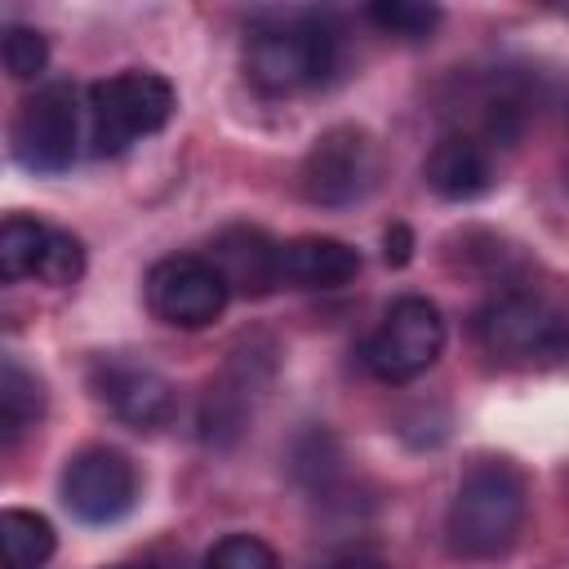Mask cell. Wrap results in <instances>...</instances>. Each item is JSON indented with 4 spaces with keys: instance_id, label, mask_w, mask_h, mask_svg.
<instances>
[{
    "instance_id": "obj_1",
    "label": "cell",
    "mask_w": 569,
    "mask_h": 569,
    "mask_svg": "<svg viewBox=\"0 0 569 569\" xmlns=\"http://www.w3.org/2000/svg\"><path fill=\"white\" fill-rule=\"evenodd\" d=\"M525 476L502 462V458H485L476 462L462 480L458 493L449 502L445 516V533L449 547L467 560H493L502 556L525 525Z\"/></svg>"
},
{
    "instance_id": "obj_2",
    "label": "cell",
    "mask_w": 569,
    "mask_h": 569,
    "mask_svg": "<svg viewBox=\"0 0 569 569\" xmlns=\"http://www.w3.org/2000/svg\"><path fill=\"white\" fill-rule=\"evenodd\" d=\"M338 67V31L320 13L276 18L249 31L244 71L262 93H298L325 84Z\"/></svg>"
},
{
    "instance_id": "obj_3",
    "label": "cell",
    "mask_w": 569,
    "mask_h": 569,
    "mask_svg": "<svg viewBox=\"0 0 569 569\" xmlns=\"http://www.w3.org/2000/svg\"><path fill=\"white\" fill-rule=\"evenodd\" d=\"M173 84L160 71H120L89 89V147L93 156H120L138 138H151L173 116Z\"/></svg>"
},
{
    "instance_id": "obj_4",
    "label": "cell",
    "mask_w": 569,
    "mask_h": 569,
    "mask_svg": "<svg viewBox=\"0 0 569 569\" xmlns=\"http://www.w3.org/2000/svg\"><path fill=\"white\" fill-rule=\"evenodd\" d=\"M445 351V316L431 298L405 293L387 307L378 329L365 338L360 360L382 382H413L422 378Z\"/></svg>"
},
{
    "instance_id": "obj_5",
    "label": "cell",
    "mask_w": 569,
    "mask_h": 569,
    "mask_svg": "<svg viewBox=\"0 0 569 569\" xmlns=\"http://www.w3.org/2000/svg\"><path fill=\"white\" fill-rule=\"evenodd\" d=\"M13 160L31 173H67L80 156V93L71 80L40 84L31 98H22L13 129Z\"/></svg>"
},
{
    "instance_id": "obj_6",
    "label": "cell",
    "mask_w": 569,
    "mask_h": 569,
    "mask_svg": "<svg viewBox=\"0 0 569 569\" xmlns=\"http://www.w3.org/2000/svg\"><path fill=\"white\" fill-rule=\"evenodd\" d=\"M476 338L507 360H560L569 356V320L538 293L507 289L476 311Z\"/></svg>"
},
{
    "instance_id": "obj_7",
    "label": "cell",
    "mask_w": 569,
    "mask_h": 569,
    "mask_svg": "<svg viewBox=\"0 0 569 569\" xmlns=\"http://www.w3.org/2000/svg\"><path fill=\"white\" fill-rule=\"evenodd\" d=\"M373 182H378V147L356 124L325 129L298 169L302 200L316 209H347V204L365 200L373 191Z\"/></svg>"
},
{
    "instance_id": "obj_8",
    "label": "cell",
    "mask_w": 569,
    "mask_h": 569,
    "mask_svg": "<svg viewBox=\"0 0 569 569\" xmlns=\"http://www.w3.org/2000/svg\"><path fill=\"white\" fill-rule=\"evenodd\" d=\"M147 302L173 329H204V325H213L227 311L231 284L222 280V271L209 258H200V253H173V258H160L151 267V276H147Z\"/></svg>"
},
{
    "instance_id": "obj_9",
    "label": "cell",
    "mask_w": 569,
    "mask_h": 569,
    "mask_svg": "<svg viewBox=\"0 0 569 569\" xmlns=\"http://www.w3.org/2000/svg\"><path fill=\"white\" fill-rule=\"evenodd\" d=\"M62 502L80 525H116L138 502V471L129 453L111 445H89L67 458L62 471Z\"/></svg>"
},
{
    "instance_id": "obj_10",
    "label": "cell",
    "mask_w": 569,
    "mask_h": 569,
    "mask_svg": "<svg viewBox=\"0 0 569 569\" xmlns=\"http://www.w3.org/2000/svg\"><path fill=\"white\" fill-rule=\"evenodd\" d=\"M89 387L93 396L129 427H164L178 413V391L164 373L151 365L124 360V356H98L89 365Z\"/></svg>"
},
{
    "instance_id": "obj_11",
    "label": "cell",
    "mask_w": 569,
    "mask_h": 569,
    "mask_svg": "<svg viewBox=\"0 0 569 569\" xmlns=\"http://www.w3.org/2000/svg\"><path fill=\"white\" fill-rule=\"evenodd\" d=\"M422 178L436 196L445 200H476L493 187V156L489 142H480L476 133H445L422 164Z\"/></svg>"
},
{
    "instance_id": "obj_12",
    "label": "cell",
    "mask_w": 569,
    "mask_h": 569,
    "mask_svg": "<svg viewBox=\"0 0 569 569\" xmlns=\"http://www.w3.org/2000/svg\"><path fill=\"white\" fill-rule=\"evenodd\" d=\"M209 262L222 271L231 293L262 298L280 284V244L258 227H231L213 240Z\"/></svg>"
},
{
    "instance_id": "obj_13",
    "label": "cell",
    "mask_w": 569,
    "mask_h": 569,
    "mask_svg": "<svg viewBox=\"0 0 569 569\" xmlns=\"http://www.w3.org/2000/svg\"><path fill=\"white\" fill-rule=\"evenodd\" d=\"M360 276V253L333 236H298L280 244V284L293 289H342Z\"/></svg>"
},
{
    "instance_id": "obj_14",
    "label": "cell",
    "mask_w": 569,
    "mask_h": 569,
    "mask_svg": "<svg viewBox=\"0 0 569 569\" xmlns=\"http://www.w3.org/2000/svg\"><path fill=\"white\" fill-rule=\"evenodd\" d=\"M40 413H44L40 378L18 356H4V365H0V445H13L27 427L40 422Z\"/></svg>"
},
{
    "instance_id": "obj_15",
    "label": "cell",
    "mask_w": 569,
    "mask_h": 569,
    "mask_svg": "<svg viewBox=\"0 0 569 569\" xmlns=\"http://www.w3.org/2000/svg\"><path fill=\"white\" fill-rule=\"evenodd\" d=\"M58 547L53 525L40 511L4 507L0 511V565L4 569H40Z\"/></svg>"
},
{
    "instance_id": "obj_16",
    "label": "cell",
    "mask_w": 569,
    "mask_h": 569,
    "mask_svg": "<svg viewBox=\"0 0 569 569\" xmlns=\"http://www.w3.org/2000/svg\"><path fill=\"white\" fill-rule=\"evenodd\" d=\"M49 231H53V227H44V222H36V218H27V213H9V218L0 222V276H4L9 284L40 271Z\"/></svg>"
},
{
    "instance_id": "obj_17",
    "label": "cell",
    "mask_w": 569,
    "mask_h": 569,
    "mask_svg": "<svg viewBox=\"0 0 569 569\" xmlns=\"http://www.w3.org/2000/svg\"><path fill=\"white\" fill-rule=\"evenodd\" d=\"M369 22L387 36H400V40H427L440 22V9L413 4V0H378V4H369Z\"/></svg>"
},
{
    "instance_id": "obj_18",
    "label": "cell",
    "mask_w": 569,
    "mask_h": 569,
    "mask_svg": "<svg viewBox=\"0 0 569 569\" xmlns=\"http://www.w3.org/2000/svg\"><path fill=\"white\" fill-rule=\"evenodd\" d=\"M200 569H280V556L253 533H227L204 551Z\"/></svg>"
},
{
    "instance_id": "obj_19",
    "label": "cell",
    "mask_w": 569,
    "mask_h": 569,
    "mask_svg": "<svg viewBox=\"0 0 569 569\" xmlns=\"http://www.w3.org/2000/svg\"><path fill=\"white\" fill-rule=\"evenodd\" d=\"M0 53H4V71H9L13 80H36V76L49 67V40H44L36 27H22V22H13V27L4 31Z\"/></svg>"
},
{
    "instance_id": "obj_20",
    "label": "cell",
    "mask_w": 569,
    "mask_h": 569,
    "mask_svg": "<svg viewBox=\"0 0 569 569\" xmlns=\"http://www.w3.org/2000/svg\"><path fill=\"white\" fill-rule=\"evenodd\" d=\"M44 284L53 289H67L84 276V244L71 236V231H49V244H44V258H40V271H36Z\"/></svg>"
},
{
    "instance_id": "obj_21",
    "label": "cell",
    "mask_w": 569,
    "mask_h": 569,
    "mask_svg": "<svg viewBox=\"0 0 569 569\" xmlns=\"http://www.w3.org/2000/svg\"><path fill=\"white\" fill-rule=\"evenodd\" d=\"M409 253H413V236H409V227H387V236H382V258L391 262V267H405L409 262Z\"/></svg>"
},
{
    "instance_id": "obj_22",
    "label": "cell",
    "mask_w": 569,
    "mask_h": 569,
    "mask_svg": "<svg viewBox=\"0 0 569 569\" xmlns=\"http://www.w3.org/2000/svg\"><path fill=\"white\" fill-rule=\"evenodd\" d=\"M329 569H387V565L373 560V556H347V560H333Z\"/></svg>"
},
{
    "instance_id": "obj_23",
    "label": "cell",
    "mask_w": 569,
    "mask_h": 569,
    "mask_svg": "<svg viewBox=\"0 0 569 569\" xmlns=\"http://www.w3.org/2000/svg\"><path fill=\"white\" fill-rule=\"evenodd\" d=\"M111 569H147V565H111Z\"/></svg>"
}]
</instances>
